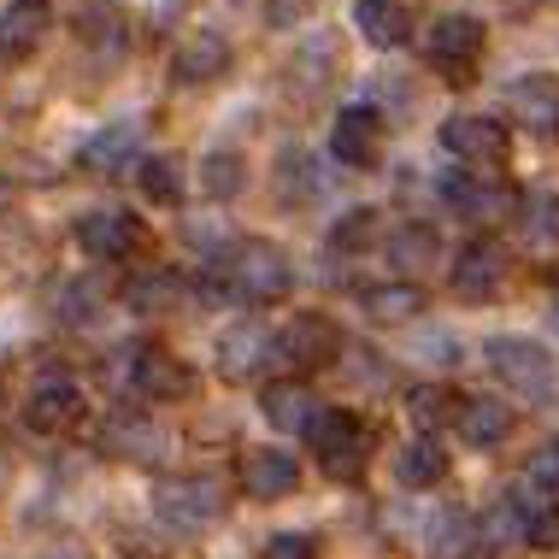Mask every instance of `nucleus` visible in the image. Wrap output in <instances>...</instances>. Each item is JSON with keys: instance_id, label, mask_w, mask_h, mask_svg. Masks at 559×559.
<instances>
[{"instance_id": "nucleus-13", "label": "nucleus", "mask_w": 559, "mask_h": 559, "mask_svg": "<svg viewBox=\"0 0 559 559\" xmlns=\"http://www.w3.org/2000/svg\"><path fill=\"white\" fill-rule=\"evenodd\" d=\"M241 495L248 501H283V495L300 483V465H295V453H283V448H253V453H241Z\"/></svg>"}, {"instance_id": "nucleus-17", "label": "nucleus", "mask_w": 559, "mask_h": 559, "mask_svg": "<svg viewBox=\"0 0 559 559\" xmlns=\"http://www.w3.org/2000/svg\"><path fill=\"white\" fill-rule=\"evenodd\" d=\"M436 189H442V201H448L465 224H495V218H507V206H512V194L477 183V171H448Z\"/></svg>"}, {"instance_id": "nucleus-8", "label": "nucleus", "mask_w": 559, "mask_h": 559, "mask_svg": "<svg viewBox=\"0 0 559 559\" xmlns=\"http://www.w3.org/2000/svg\"><path fill=\"white\" fill-rule=\"evenodd\" d=\"M448 283H453V295H460V300H495V295H501V283H507V248H501V241H489V236H477L472 248H460Z\"/></svg>"}, {"instance_id": "nucleus-27", "label": "nucleus", "mask_w": 559, "mask_h": 559, "mask_svg": "<svg viewBox=\"0 0 559 559\" xmlns=\"http://www.w3.org/2000/svg\"><path fill=\"white\" fill-rule=\"evenodd\" d=\"M460 406H465V401H453L442 383H418V389H406V418H413V425L425 430V436H436V430L448 425V418H460Z\"/></svg>"}, {"instance_id": "nucleus-5", "label": "nucleus", "mask_w": 559, "mask_h": 559, "mask_svg": "<svg viewBox=\"0 0 559 559\" xmlns=\"http://www.w3.org/2000/svg\"><path fill=\"white\" fill-rule=\"evenodd\" d=\"M477 53H483V24L472 19V12H442V19L430 24L425 59H430L436 71H442L448 83H465V78H472Z\"/></svg>"}, {"instance_id": "nucleus-21", "label": "nucleus", "mask_w": 559, "mask_h": 559, "mask_svg": "<svg viewBox=\"0 0 559 559\" xmlns=\"http://www.w3.org/2000/svg\"><path fill=\"white\" fill-rule=\"evenodd\" d=\"M354 29L371 48H401L413 36V12L401 0H354Z\"/></svg>"}, {"instance_id": "nucleus-2", "label": "nucleus", "mask_w": 559, "mask_h": 559, "mask_svg": "<svg viewBox=\"0 0 559 559\" xmlns=\"http://www.w3.org/2000/svg\"><path fill=\"white\" fill-rule=\"evenodd\" d=\"M483 359H489V371L501 377L519 401H548L554 395V359H548L542 342H531V336H489L483 342Z\"/></svg>"}, {"instance_id": "nucleus-14", "label": "nucleus", "mask_w": 559, "mask_h": 559, "mask_svg": "<svg viewBox=\"0 0 559 559\" xmlns=\"http://www.w3.org/2000/svg\"><path fill=\"white\" fill-rule=\"evenodd\" d=\"M135 389L147 401H189L201 383H194L189 359L165 354V347H147V354H135Z\"/></svg>"}, {"instance_id": "nucleus-7", "label": "nucleus", "mask_w": 559, "mask_h": 559, "mask_svg": "<svg viewBox=\"0 0 559 559\" xmlns=\"http://www.w3.org/2000/svg\"><path fill=\"white\" fill-rule=\"evenodd\" d=\"M330 154H336V165H347V171H371V165L383 159V118L371 107H342L336 124H330Z\"/></svg>"}, {"instance_id": "nucleus-26", "label": "nucleus", "mask_w": 559, "mask_h": 559, "mask_svg": "<svg viewBox=\"0 0 559 559\" xmlns=\"http://www.w3.org/2000/svg\"><path fill=\"white\" fill-rule=\"evenodd\" d=\"M135 183H142V194L154 206H177L183 201V159L177 154H147L142 165H135Z\"/></svg>"}, {"instance_id": "nucleus-18", "label": "nucleus", "mask_w": 559, "mask_h": 559, "mask_svg": "<svg viewBox=\"0 0 559 559\" xmlns=\"http://www.w3.org/2000/svg\"><path fill=\"white\" fill-rule=\"evenodd\" d=\"M48 24H53L48 0H12L0 12V59H29L41 48V36H48Z\"/></svg>"}, {"instance_id": "nucleus-9", "label": "nucleus", "mask_w": 559, "mask_h": 559, "mask_svg": "<svg viewBox=\"0 0 559 559\" xmlns=\"http://www.w3.org/2000/svg\"><path fill=\"white\" fill-rule=\"evenodd\" d=\"M277 354L289 359L295 371H319V366H336L342 336H336V324H330L324 312H295L289 330L277 336Z\"/></svg>"}, {"instance_id": "nucleus-3", "label": "nucleus", "mask_w": 559, "mask_h": 559, "mask_svg": "<svg viewBox=\"0 0 559 559\" xmlns=\"http://www.w3.org/2000/svg\"><path fill=\"white\" fill-rule=\"evenodd\" d=\"M154 512H159L165 531L201 536L206 524H218V512H224V483L218 477H165L154 489Z\"/></svg>"}, {"instance_id": "nucleus-16", "label": "nucleus", "mask_w": 559, "mask_h": 559, "mask_svg": "<svg viewBox=\"0 0 559 559\" xmlns=\"http://www.w3.org/2000/svg\"><path fill=\"white\" fill-rule=\"evenodd\" d=\"M512 112H519L524 130L559 135V78L554 71H524V78L512 83Z\"/></svg>"}, {"instance_id": "nucleus-22", "label": "nucleus", "mask_w": 559, "mask_h": 559, "mask_svg": "<svg viewBox=\"0 0 559 559\" xmlns=\"http://www.w3.org/2000/svg\"><path fill=\"white\" fill-rule=\"evenodd\" d=\"M453 425H460V436H465L472 448H501L519 418H512V406H507V401L477 395V401H465V406H460V418H453Z\"/></svg>"}, {"instance_id": "nucleus-34", "label": "nucleus", "mask_w": 559, "mask_h": 559, "mask_svg": "<svg viewBox=\"0 0 559 559\" xmlns=\"http://www.w3.org/2000/svg\"><path fill=\"white\" fill-rule=\"evenodd\" d=\"M260 559H319V542H312L307 531H277L260 548Z\"/></svg>"}, {"instance_id": "nucleus-33", "label": "nucleus", "mask_w": 559, "mask_h": 559, "mask_svg": "<svg viewBox=\"0 0 559 559\" xmlns=\"http://www.w3.org/2000/svg\"><path fill=\"white\" fill-rule=\"evenodd\" d=\"M377 213L371 206H354V213H342L336 218V230H330V248H366V241H377Z\"/></svg>"}, {"instance_id": "nucleus-36", "label": "nucleus", "mask_w": 559, "mask_h": 559, "mask_svg": "<svg viewBox=\"0 0 559 559\" xmlns=\"http://www.w3.org/2000/svg\"><path fill=\"white\" fill-rule=\"evenodd\" d=\"M531 483H536L542 495H554V501H559V442L531 453Z\"/></svg>"}, {"instance_id": "nucleus-35", "label": "nucleus", "mask_w": 559, "mask_h": 559, "mask_svg": "<svg viewBox=\"0 0 559 559\" xmlns=\"http://www.w3.org/2000/svg\"><path fill=\"white\" fill-rule=\"evenodd\" d=\"M95 300H100V283H71V289L59 295V319H66V324H83V319H95V312H88Z\"/></svg>"}, {"instance_id": "nucleus-28", "label": "nucleus", "mask_w": 559, "mask_h": 559, "mask_svg": "<svg viewBox=\"0 0 559 559\" xmlns=\"http://www.w3.org/2000/svg\"><path fill=\"white\" fill-rule=\"evenodd\" d=\"M389 260H395L401 271L436 265V260H442V236H436L430 224H401V230L389 236Z\"/></svg>"}, {"instance_id": "nucleus-15", "label": "nucleus", "mask_w": 559, "mask_h": 559, "mask_svg": "<svg viewBox=\"0 0 559 559\" xmlns=\"http://www.w3.org/2000/svg\"><path fill=\"white\" fill-rule=\"evenodd\" d=\"M260 406H265V425H277V430H289V436H307V430H312V418L324 413L319 395H312V389L300 383V377H277V383H265Z\"/></svg>"}, {"instance_id": "nucleus-25", "label": "nucleus", "mask_w": 559, "mask_h": 559, "mask_svg": "<svg viewBox=\"0 0 559 559\" xmlns=\"http://www.w3.org/2000/svg\"><path fill=\"white\" fill-rule=\"evenodd\" d=\"M395 477L406 483V489H430V483L448 477V453L436 448V436H418V442H406L395 453Z\"/></svg>"}, {"instance_id": "nucleus-11", "label": "nucleus", "mask_w": 559, "mask_h": 559, "mask_svg": "<svg viewBox=\"0 0 559 559\" xmlns=\"http://www.w3.org/2000/svg\"><path fill=\"white\" fill-rule=\"evenodd\" d=\"M78 159H83V171H95V177L130 171V165H142V124H135V118H118V124L95 130Z\"/></svg>"}, {"instance_id": "nucleus-10", "label": "nucleus", "mask_w": 559, "mask_h": 559, "mask_svg": "<svg viewBox=\"0 0 559 559\" xmlns=\"http://www.w3.org/2000/svg\"><path fill=\"white\" fill-rule=\"evenodd\" d=\"M142 241H147V230L130 213H83L78 218V248L88 260H130Z\"/></svg>"}, {"instance_id": "nucleus-32", "label": "nucleus", "mask_w": 559, "mask_h": 559, "mask_svg": "<svg viewBox=\"0 0 559 559\" xmlns=\"http://www.w3.org/2000/svg\"><path fill=\"white\" fill-rule=\"evenodd\" d=\"M524 236H531V241H554L559 236V194L554 189H531V194H524Z\"/></svg>"}, {"instance_id": "nucleus-4", "label": "nucleus", "mask_w": 559, "mask_h": 559, "mask_svg": "<svg viewBox=\"0 0 559 559\" xmlns=\"http://www.w3.org/2000/svg\"><path fill=\"white\" fill-rule=\"evenodd\" d=\"M307 442H312V453L324 460L330 477L354 483L359 472H366V448H371V442H366V430H359V418L342 413V406H324V413L312 418Z\"/></svg>"}, {"instance_id": "nucleus-30", "label": "nucleus", "mask_w": 559, "mask_h": 559, "mask_svg": "<svg viewBox=\"0 0 559 559\" xmlns=\"http://www.w3.org/2000/svg\"><path fill=\"white\" fill-rule=\"evenodd\" d=\"M201 189L213 194V201H230V194L241 189V154H230V147L206 154L201 159Z\"/></svg>"}, {"instance_id": "nucleus-23", "label": "nucleus", "mask_w": 559, "mask_h": 559, "mask_svg": "<svg viewBox=\"0 0 559 559\" xmlns=\"http://www.w3.org/2000/svg\"><path fill=\"white\" fill-rule=\"evenodd\" d=\"M78 41L95 48L100 59H118L124 53V12L112 0H83L78 7Z\"/></svg>"}, {"instance_id": "nucleus-37", "label": "nucleus", "mask_w": 559, "mask_h": 559, "mask_svg": "<svg viewBox=\"0 0 559 559\" xmlns=\"http://www.w3.org/2000/svg\"><path fill=\"white\" fill-rule=\"evenodd\" d=\"M531 548H559V507H542V512H531Z\"/></svg>"}, {"instance_id": "nucleus-19", "label": "nucleus", "mask_w": 559, "mask_h": 559, "mask_svg": "<svg viewBox=\"0 0 559 559\" xmlns=\"http://www.w3.org/2000/svg\"><path fill=\"white\" fill-rule=\"evenodd\" d=\"M230 71V41L218 36V29H189L183 48L171 59V78L177 83H213Z\"/></svg>"}, {"instance_id": "nucleus-24", "label": "nucleus", "mask_w": 559, "mask_h": 559, "mask_svg": "<svg viewBox=\"0 0 559 559\" xmlns=\"http://www.w3.org/2000/svg\"><path fill=\"white\" fill-rule=\"evenodd\" d=\"M359 312H366L371 324H406L425 312V289L418 283H377V289L359 295Z\"/></svg>"}, {"instance_id": "nucleus-20", "label": "nucleus", "mask_w": 559, "mask_h": 559, "mask_svg": "<svg viewBox=\"0 0 559 559\" xmlns=\"http://www.w3.org/2000/svg\"><path fill=\"white\" fill-rule=\"evenodd\" d=\"M265 354H277V336H265L260 324H230L218 336V371L224 377H253L265 366Z\"/></svg>"}, {"instance_id": "nucleus-1", "label": "nucleus", "mask_w": 559, "mask_h": 559, "mask_svg": "<svg viewBox=\"0 0 559 559\" xmlns=\"http://www.w3.org/2000/svg\"><path fill=\"white\" fill-rule=\"evenodd\" d=\"M230 295L236 300H289L295 289V265H289V253L277 248V241H236V253H230Z\"/></svg>"}, {"instance_id": "nucleus-31", "label": "nucleus", "mask_w": 559, "mask_h": 559, "mask_svg": "<svg viewBox=\"0 0 559 559\" xmlns=\"http://www.w3.org/2000/svg\"><path fill=\"white\" fill-rule=\"evenodd\" d=\"M177 295H183V289H177L171 271H147V277H135L130 289H124V300H130L135 312H165Z\"/></svg>"}, {"instance_id": "nucleus-6", "label": "nucleus", "mask_w": 559, "mask_h": 559, "mask_svg": "<svg viewBox=\"0 0 559 559\" xmlns=\"http://www.w3.org/2000/svg\"><path fill=\"white\" fill-rule=\"evenodd\" d=\"M442 147L453 159H465V165H507L512 154V135L507 124H495V118H477V112H453L448 124H442Z\"/></svg>"}, {"instance_id": "nucleus-29", "label": "nucleus", "mask_w": 559, "mask_h": 559, "mask_svg": "<svg viewBox=\"0 0 559 559\" xmlns=\"http://www.w3.org/2000/svg\"><path fill=\"white\" fill-rule=\"evenodd\" d=\"M107 448H112V453H124V460H159L165 436H159L154 425H147V418H112Z\"/></svg>"}, {"instance_id": "nucleus-12", "label": "nucleus", "mask_w": 559, "mask_h": 559, "mask_svg": "<svg viewBox=\"0 0 559 559\" xmlns=\"http://www.w3.org/2000/svg\"><path fill=\"white\" fill-rule=\"evenodd\" d=\"M78 418H83V389L71 377H48L24 406V425L36 436H66V430H78Z\"/></svg>"}]
</instances>
